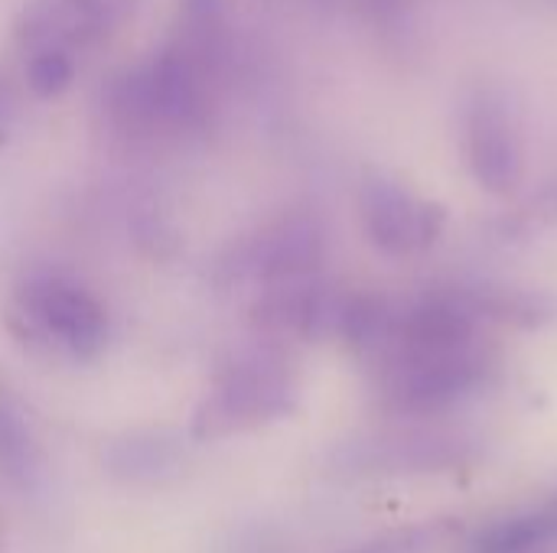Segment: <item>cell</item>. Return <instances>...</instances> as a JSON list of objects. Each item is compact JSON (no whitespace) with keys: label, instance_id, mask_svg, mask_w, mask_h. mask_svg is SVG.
Listing matches in <instances>:
<instances>
[{"label":"cell","instance_id":"4","mask_svg":"<svg viewBox=\"0 0 557 553\" xmlns=\"http://www.w3.org/2000/svg\"><path fill=\"white\" fill-rule=\"evenodd\" d=\"M323 257H326L323 222L307 209H294L271 218L238 244H232V251L219 264V284L228 290H251L255 297L277 284L317 277Z\"/></svg>","mask_w":557,"mask_h":553},{"label":"cell","instance_id":"17","mask_svg":"<svg viewBox=\"0 0 557 553\" xmlns=\"http://www.w3.org/2000/svg\"><path fill=\"white\" fill-rule=\"evenodd\" d=\"M362 3L372 13V20L382 26H398L408 10V0H362Z\"/></svg>","mask_w":557,"mask_h":553},{"label":"cell","instance_id":"11","mask_svg":"<svg viewBox=\"0 0 557 553\" xmlns=\"http://www.w3.org/2000/svg\"><path fill=\"white\" fill-rule=\"evenodd\" d=\"M104 466L114 479L134 486L170 482L186 466V450L170 433H127L104 450Z\"/></svg>","mask_w":557,"mask_h":553},{"label":"cell","instance_id":"3","mask_svg":"<svg viewBox=\"0 0 557 553\" xmlns=\"http://www.w3.org/2000/svg\"><path fill=\"white\" fill-rule=\"evenodd\" d=\"M297 401V375L274 345L242 349L215 372L193 414L189 433L199 443L248 433L294 414Z\"/></svg>","mask_w":557,"mask_h":553},{"label":"cell","instance_id":"5","mask_svg":"<svg viewBox=\"0 0 557 553\" xmlns=\"http://www.w3.org/2000/svg\"><path fill=\"white\" fill-rule=\"evenodd\" d=\"M463 156L476 186L490 196H512L525 179V134L512 95L480 81L463 101Z\"/></svg>","mask_w":557,"mask_h":553},{"label":"cell","instance_id":"18","mask_svg":"<svg viewBox=\"0 0 557 553\" xmlns=\"http://www.w3.org/2000/svg\"><path fill=\"white\" fill-rule=\"evenodd\" d=\"M10 124H13V95H10V88L3 85V78H0V143H3L7 134H10Z\"/></svg>","mask_w":557,"mask_h":553},{"label":"cell","instance_id":"8","mask_svg":"<svg viewBox=\"0 0 557 553\" xmlns=\"http://www.w3.org/2000/svg\"><path fill=\"white\" fill-rule=\"evenodd\" d=\"M137 0H29L13 20V42L23 55L33 52H85L104 42Z\"/></svg>","mask_w":557,"mask_h":553},{"label":"cell","instance_id":"14","mask_svg":"<svg viewBox=\"0 0 557 553\" xmlns=\"http://www.w3.org/2000/svg\"><path fill=\"white\" fill-rule=\"evenodd\" d=\"M548 541H557V495L529 515L499 521L483 531L473 544V553H529Z\"/></svg>","mask_w":557,"mask_h":553},{"label":"cell","instance_id":"10","mask_svg":"<svg viewBox=\"0 0 557 553\" xmlns=\"http://www.w3.org/2000/svg\"><path fill=\"white\" fill-rule=\"evenodd\" d=\"M463 456L457 440L444 437H392L369 440L346 450L343 466L352 473H414V469H450Z\"/></svg>","mask_w":557,"mask_h":553},{"label":"cell","instance_id":"12","mask_svg":"<svg viewBox=\"0 0 557 553\" xmlns=\"http://www.w3.org/2000/svg\"><path fill=\"white\" fill-rule=\"evenodd\" d=\"M170 42L180 52H186L215 81L222 75L225 59H228L225 0H180Z\"/></svg>","mask_w":557,"mask_h":553},{"label":"cell","instance_id":"6","mask_svg":"<svg viewBox=\"0 0 557 553\" xmlns=\"http://www.w3.org/2000/svg\"><path fill=\"white\" fill-rule=\"evenodd\" d=\"M359 218L375 251L385 257H414L441 241L447 205L414 192L401 176L369 166L359 179Z\"/></svg>","mask_w":557,"mask_h":553},{"label":"cell","instance_id":"1","mask_svg":"<svg viewBox=\"0 0 557 553\" xmlns=\"http://www.w3.org/2000/svg\"><path fill=\"white\" fill-rule=\"evenodd\" d=\"M212 78L173 42L124 68L104 88L101 108L114 134L127 140H160L199 134L212 114Z\"/></svg>","mask_w":557,"mask_h":553},{"label":"cell","instance_id":"13","mask_svg":"<svg viewBox=\"0 0 557 553\" xmlns=\"http://www.w3.org/2000/svg\"><path fill=\"white\" fill-rule=\"evenodd\" d=\"M0 476L20 492H36L46 479V463L33 437V427L26 424L20 407L3 394H0Z\"/></svg>","mask_w":557,"mask_h":553},{"label":"cell","instance_id":"7","mask_svg":"<svg viewBox=\"0 0 557 553\" xmlns=\"http://www.w3.org/2000/svg\"><path fill=\"white\" fill-rule=\"evenodd\" d=\"M379 368L382 398L398 414L444 411L473 394L490 375V362L480 349L447 355H388L379 359Z\"/></svg>","mask_w":557,"mask_h":553},{"label":"cell","instance_id":"9","mask_svg":"<svg viewBox=\"0 0 557 553\" xmlns=\"http://www.w3.org/2000/svg\"><path fill=\"white\" fill-rule=\"evenodd\" d=\"M346 293L317 277L268 287L251 297V323L268 342H323L339 336Z\"/></svg>","mask_w":557,"mask_h":553},{"label":"cell","instance_id":"2","mask_svg":"<svg viewBox=\"0 0 557 553\" xmlns=\"http://www.w3.org/2000/svg\"><path fill=\"white\" fill-rule=\"evenodd\" d=\"M7 329L36 355L82 365L98 359L108 345V310L85 284L39 271L13 287Z\"/></svg>","mask_w":557,"mask_h":553},{"label":"cell","instance_id":"16","mask_svg":"<svg viewBox=\"0 0 557 553\" xmlns=\"http://www.w3.org/2000/svg\"><path fill=\"white\" fill-rule=\"evenodd\" d=\"M72 78H75V55L55 52V49L26 55V88L36 98L42 101L59 98L62 91H69Z\"/></svg>","mask_w":557,"mask_h":553},{"label":"cell","instance_id":"15","mask_svg":"<svg viewBox=\"0 0 557 553\" xmlns=\"http://www.w3.org/2000/svg\"><path fill=\"white\" fill-rule=\"evenodd\" d=\"M457 531H460V525L454 518H434V521L388 531V535L372 538L346 553H437Z\"/></svg>","mask_w":557,"mask_h":553}]
</instances>
